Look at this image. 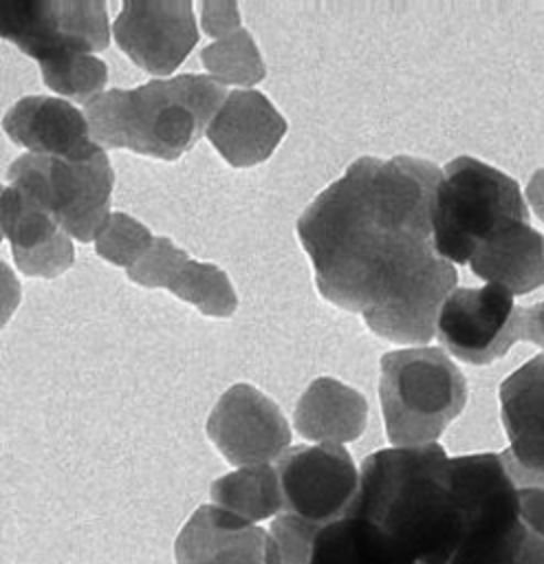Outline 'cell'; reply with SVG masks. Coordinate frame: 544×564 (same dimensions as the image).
<instances>
[{"mask_svg":"<svg viewBox=\"0 0 544 564\" xmlns=\"http://www.w3.org/2000/svg\"><path fill=\"white\" fill-rule=\"evenodd\" d=\"M308 564H412L368 520L355 513L319 527Z\"/></svg>","mask_w":544,"mask_h":564,"instance_id":"obj_21","label":"cell"},{"mask_svg":"<svg viewBox=\"0 0 544 564\" xmlns=\"http://www.w3.org/2000/svg\"><path fill=\"white\" fill-rule=\"evenodd\" d=\"M379 399L394 447L436 443L467 403V381L440 348H403L381 357Z\"/></svg>","mask_w":544,"mask_h":564,"instance_id":"obj_6","label":"cell"},{"mask_svg":"<svg viewBox=\"0 0 544 564\" xmlns=\"http://www.w3.org/2000/svg\"><path fill=\"white\" fill-rule=\"evenodd\" d=\"M128 278L148 289H167L209 317H229L238 306L236 291L222 269L192 260L170 238H154Z\"/></svg>","mask_w":544,"mask_h":564,"instance_id":"obj_14","label":"cell"},{"mask_svg":"<svg viewBox=\"0 0 544 564\" xmlns=\"http://www.w3.org/2000/svg\"><path fill=\"white\" fill-rule=\"evenodd\" d=\"M211 505L249 522L258 524L282 513V491L278 471L271 463L238 467L220 476L209 487Z\"/></svg>","mask_w":544,"mask_h":564,"instance_id":"obj_22","label":"cell"},{"mask_svg":"<svg viewBox=\"0 0 544 564\" xmlns=\"http://www.w3.org/2000/svg\"><path fill=\"white\" fill-rule=\"evenodd\" d=\"M200 62L218 84L255 86L264 79L266 68L260 51L247 29H238L200 51Z\"/></svg>","mask_w":544,"mask_h":564,"instance_id":"obj_23","label":"cell"},{"mask_svg":"<svg viewBox=\"0 0 544 564\" xmlns=\"http://www.w3.org/2000/svg\"><path fill=\"white\" fill-rule=\"evenodd\" d=\"M7 178L37 200L70 238L95 240L108 223L115 172L106 152L88 161L22 154L9 165Z\"/></svg>","mask_w":544,"mask_h":564,"instance_id":"obj_8","label":"cell"},{"mask_svg":"<svg viewBox=\"0 0 544 564\" xmlns=\"http://www.w3.org/2000/svg\"><path fill=\"white\" fill-rule=\"evenodd\" d=\"M2 189H4V187L0 185V196H2ZM0 240H2V227H0Z\"/></svg>","mask_w":544,"mask_h":564,"instance_id":"obj_30","label":"cell"},{"mask_svg":"<svg viewBox=\"0 0 544 564\" xmlns=\"http://www.w3.org/2000/svg\"><path fill=\"white\" fill-rule=\"evenodd\" d=\"M319 524H313L293 513H280L273 518L269 535L273 540L280 564H308L313 540Z\"/></svg>","mask_w":544,"mask_h":564,"instance_id":"obj_26","label":"cell"},{"mask_svg":"<svg viewBox=\"0 0 544 564\" xmlns=\"http://www.w3.org/2000/svg\"><path fill=\"white\" fill-rule=\"evenodd\" d=\"M500 419L509 436L502 452L518 485H544V355L533 357L500 386Z\"/></svg>","mask_w":544,"mask_h":564,"instance_id":"obj_13","label":"cell"},{"mask_svg":"<svg viewBox=\"0 0 544 564\" xmlns=\"http://www.w3.org/2000/svg\"><path fill=\"white\" fill-rule=\"evenodd\" d=\"M463 529L447 564H544V485H518L500 454L451 458Z\"/></svg>","mask_w":544,"mask_h":564,"instance_id":"obj_3","label":"cell"},{"mask_svg":"<svg viewBox=\"0 0 544 564\" xmlns=\"http://www.w3.org/2000/svg\"><path fill=\"white\" fill-rule=\"evenodd\" d=\"M429 220L436 253L451 264H469L498 231L529 223V207L509 174L474 156H458L440 170Z\"/></svg>","mask_w":544,"mask_h":564,"instance_id":"obj_5","label":"cell"},{"mask_svg":"<svg viewBox=\"0 0 544 564\" xmlns=\"http://www.w3.org/2000/svg\"><path fill=\"white\" fill-rule=\"evenodd\" d=\"M200 13L205 33L216 40L240 29V13L236 2H203Z\"/></svg>","mask_w":544,"mask_h":564,"instance_id":"obj_27","label":"cell"},{"mask_svg":"<svg viewBox=\"0 0 544 564\" xmlns=\"http://www.w3.org/2000/svg\"><path fill=\"white\" fill-rule=\"evenodd\" d=\"M176 564H280L266 529L214 505L198 507L174 542Z\"/></svg>","mask_w":544,"mask_h":564,"instance_id":"obj_15","label":"cell"},{"mask_svg":"<svg viewBox=\"0 0 544 564\" xmlns=\"http://www.w3.org/2000/svg\"><path fill=\"white\" fill-rule=\"evenodd\" d=\"M20 297H22V286L13 269L4 260H0V330L11 319L13 311L20 304Z\"/></svg>","mask_w":544,"mask_h":564,"instance_id":"obj_28","label":"cell"},{"mask_svg":"<svg viewBox=\"0 0 544 564\" xmlns=\"http://www.w3.org/2000/svg\"><path fill=\"white\" fill-rule=\"evenodd\" d=\"M207 139L233 167L266 161L286 134V121L260 90H231L207 126Z\"/></svg>","mask_w":544,"mask_h":564,"instance_id":"obj_18","label":"cell"},{"mask_svg":"<svg viewBox=\"0 0 544 564\" xmlns=\"http://www.w3.org/2000/svg\"><path fill=\"white\" fill-rule=\"evenodd\" d=\"M207 436L236 467L278 460L291 445V427L280 408L249 383L231 386L207 419Z\"/></svg>","mask_w":544,"mask_h":564,"instance_id":"obj_11","label":"cell"},{"mask_svg":"<svg viewBox=\"0 0 544 564\" xmlns=\"http://www.w3.org/2000/svg\"><path fill=\"white\" fill-rule=\"evenodd\" d=\"M154 236L145 225L134 220L128 214L115 212L108 216V223L95 238V251L99 258L130 269L141 260V256L150 249Z\"/></svg>","mask_w":544,"mask_h":564,"instance_id":"obj_25","label":"cell"},{"mask_svg":"<svg viewBox=\"0 0 544 564\" xmlns=\"http://www.w3.org/2000/svg\"><path fill=\"white\" fill-rule=\"evenodd\" d=\"M526 198H529L533 212L544 223V167L533 172V176H531V181L526 185Z\"/></svg>","mask_w":544,"mask_h":564,"instance_id":"obj_29","label":"cell"},{"mask_svg":"<svg viewBox=\"0 0 544 564\" xmlns=\"http://www.w3.org/2000/svg\"><path fill=\"white\" fill-rule=\"evenodd\" d=\"M0 37L40 64L64 53H95L110 44L99 0H0Z\"/></svg>","mask_w":544,"mask_h":564,"instance_id":"obj_9","label":"cell"},{"mask_svg":"<svg viewBox=\"0 0 544 564\" xmlns=\"http://www.w3.org/2000/svg\"><path fill=\"white\" fill-rule=\"evenodd\" d=\"M2 130L13 143L29 148L31 154L88 161L104 152L90 139L86 115L55 97H22L2 117Z\"/></svg>","mask_w":544,"mask_h":564,"instance_id":"obj_16","label":"cell"},{"mask_svg":"<svg viewBox=\"0 0 544 564\" xmlns=\"http://www.w3.org/2000/svg\"><path fill=\"white\" fill-rule=\"evenodd\" d=\"M225 97V86L209 75L152 79L132 90L112 88L86 104L88 132L101 150L126 148L176 161L207 132Z\"/></svg>","mask_w":544,"mask_h":564,"instance_id":"obj_4","label":"cell"},{"mask_svg":"<svg viewBox=\"0 0 544 564\" xmlns=\"http://www.w3.org/2000/svg\"><path fill=\"white\" fill-rule=\"evenodd\" d=\"M346 513L372 522L412 564H447L463 529L451 458L438 443L370 454Z\"/></svg>","mask_w":544,"mask_h":564,"instance_id":"obj_2","label":"cell"},{"mask_svg":"<svg viewBox=\"0 0 544 564\" xmlns=\"http://www.w3.org/2000/svg\"><path fill=\"white\" fill-rule=\"evenodd\" d=\"M438 178L425 159L361 156L297 220L319 295L394 344H427L458 282L432 238Z\"/></svg>","mask_w":544,"mask_h":564,"instance_id":"obj_1","label":"cell"},{"mask_svg":"<svg viewBox=\"0 0 544 564\" xmlns=\"http://www.w3.org/2000/svg\"><path fill=\"white\" fill-rule=\"evenodd\" d=\"M112 35L119 48L143 70L170 75L198 42L189 0L123 2Z\"/></svg>","mask_w":544,"mask_h":564,"instance_id":"obj_12","label":"cell"},{"mask_svg":"<svg viewBox=\"0 0 544 564\" xmlns=\"http://www.w3.org/2000/svg\"><path fill=\"white\" fill-rule=\"evenodd\" d=\"M42 79L55 93L81 101L84 106L101 95L108 82V66L95 55L64 53L40 64Z\"/></svg>","mask_w":544,"mask_h":564,"instance_id":"obj_24","label":"cell"},{"mask_svg":"<svg viewBox=\"0 0 544 564\" xmlns=\"http://www.w3.org/2000/svg\"><path fill=\"white\" fill-rule=\"evenodd\" d=\"M434 335L449 355L474 366L504 357L515 341L544 348V300L515 306L498 284L454 289L440 304Z\"/></svg>","mask_w":544,"mask_h":564,"instance_id":"obj_7","label":"cell"},{"mask_svg":"<svg viewBox=\"0 0 544 564\" xmlns=\"http://www.w3.org/2000/svg\"><path fill=\"white\" fill-rule=\"evenodd\" d=\"M0 227L24 275L55 278L75 262L70 236L37 200L11 185L0 196Z\"/></svg>","mask_w":544,"mask_h":564,"instance_id":"obj_17","label":"cell"},{"mask_svg":"<svg viewBox=\"0 0 544 564\" xmlns=\"http://www.w3.org/2000/svg\"><path fill=\"white\" fill-rule=\"evenodd\" d=\"M282 513H293L313 524L341 518L359 485V469L344 445L317 443L289 447L275 465Z\"/></svg>","mask_w":544,"mask_h":564,"instance_id":"obj_10","label":"cell"},{"mask_svg":"<svg viewBox=\"0 0 544 564\" xmlns=\"http://www.w3.org/2000/svg\"><path fill=\"white\" fill-rule=\"evenodd\" d=\"M293 423L306 441L344 445L363 434L368 403L350 386L333 377H319L300 397Z\"/></svg>","mask_w":544,"mask_h":564,"instance_id":"obj_20","label":"cell"},{"mask_svg":"<svg viewBox=\"0 0 544 564\" xmlns=\"http://www.w3.org/2000/svg\"><path fill=\"white\" fill-rule=\"evenodd\" d=\"M474 275L524 295L544 284V236L529 223H515L489 238L469 260Z\"/></svg>","mask_w":544,"mask_h":564,"instance_id":"obj_19","label":"cell"}]
</instances>
